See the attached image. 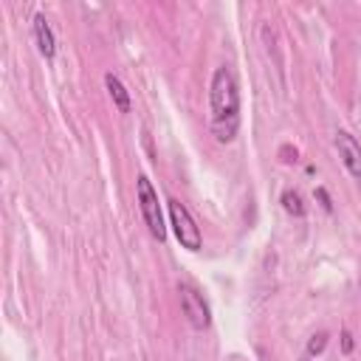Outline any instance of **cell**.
<instances>
[{
    "label": "cell",
    "instance_id": "30bf717a",
    "mask_svg": "<svg viewBox=\"0 0 361 361\" xmlns=\"http://www.w3.org/2000/svg\"><path fill=\"white\" fill-rule=\"evenodd\" d=\"M316 197H319V203H322V209L324 212H333V200H330V195H327V189L324 186H316V192H313Z\"/></svg>",
    "mask_w": 361,
    "mask_h": 361
},
{
    "label": "cell",
    "instance_id": "52a82bcc",
    "mask_svg": "<svg viewBox=\"0 0 361 361\" xmlns=\"http://www.w3.org/2000/svg\"><path fill=\"white\" fill-rule=\"evenodd\" d=\"M104 87H107V93H110L116 110H118V113H130V104H133V102H130V93H127L124 82H121L116 73H104Z\"/></svg>",
    "mask_w": 361,
    "mask_h": 361
},
{
    "label": "cell",
    "instance_id": "8fae6325",
    "mask_svg": "<svg viewBox=\"0 0 361 361\" xmlns=\"http://www.w3.org/2000/svg\"><path fill=\"white\" fill-rule=\"evenodd\" d=\"M341 347H344V353H350V350H353V336H350L347 330L341 333Z\"/></svg>",
    "mask_w": 361,
    "mask_h": 361
},
{
    "label": "cell",
    "instance_id": "6da1fadb",
    "mask_svg": "<svg viewBox=\"0 0 361 361\" xmlns=\"http://www.w3.org/2000/svg\"><path fill=\"white\" fill-rule=\"evenodd\" d=\"M209 127L220 144H231L240 130V85L228 65L214 68L209 82Z\"/></svg>",
    "mask_w": 361,
    "mask_h": 361
},
{
    "label": "cell",
    "instance_id": "9c48e42d",
    "mask_svg": "<svg viewBox=\"0 0 361 361\" xmlns=\"http://www.w3.org/2000/svg\"><path fill=\"white\" fill-rule=\"evenodd\" d=\"M324 347H327V333L322 330V333L310 336V341H307V355H319Z\"/></svg>",
    "mask_w": 361,
    "mask_h": 361
},
{
    "label": "cell",
    "instance_id": "277c9868",
    "mask_svg": "<svg viewBox=\"0 0 361 361\" xmlns=\"http://www.w3.org/2000/svg\"><path fill=\"white\" fill-rule=\"evenodd\" d=\"M178 293H180V310L186 316V322L195 327V330H206L212 324V310L206 305V299L192 288V285H178Z\"/></svg>",
    "mask_w": 361,
    "mask_h": 361
},
{
    "label": "cell",
    "instance_id": "7a4b0ae2",
    "mask_svg": "<svg viewBox=\"0 0 361 361\" xmlns=\"http://www.w3.org/2000/svg\"><path fill=\"white\" fill-rule=\"evenodd\" d=\"M135 200H138V209H141V217H144V226L149 228V234L164 243L166 240V223H164V209H161V200H158V192L152 186V180L147 175H138L135 178Z\"/></svg>",
    "mask_w": 361,
    "mask_h": 361
},
{
    "label": "cell",
    "instance_id": "5b68a950",
    "mask_svg": "<svg viewBox=\"0 0 361 361\" xmlns=\"http://www.w3.org/2000/svg\"><path fill=\"white\" fill-rule=\"evenodd\" d=\"M336 149H338L347 172L361 180V144L355 141V135H350L347 130H338L336 133Z\"/></svg>",
    "mask_w": 361,
    "mask_h": 361
},
{
    "label": "cell",
    "instance_id": "3957f363",
    "mask_svg": "<svg viewBox=\"0 0 361 361\" xmlns=\"http://www.w3.org/2000/svg\"><path fill=\"white\" fill-rule=\"evenodd\" d=\"M166 212H169V226H172V231H175L180 248H186V251H200V248H203V231H200V226L195 223L192 212H189L180 200H175V197L166 200Z\"/></svg>",
    "mask_w": 361,
    "mask_h": 361
},
{
    "label": "cell",
    "instance_id": "ba28073f",
    "mask_svg": "<svg viewBox=\"0 0 361 361\" xmlns=\"http://www.w3.org/2000/svg\"><path fill=\"white\" fill-rule=\"evenodd\" d=\"M282 209H285L288 214H293V217H302V214H305V200H302V195H299L296 189H285V192H282Z\"/></svg>",
    "mask_w": 361,
    "mask_h": 361
},
{
    "label": "cell",
    "instance_id": "8992f818",
    "mask_svg": "<svg viewBox=\"0 0 361 361\" xmlns=\"http://www.w3.org/2000/svg\"><path fill=\"white\" fill-rule=\"evenodd\" d=\"M34 42H37V51L45 56V59H54L56 54V37H54V28L51 23L45 20V14H34Z\"/></svg>",
    "mask_w": 361,
    "mask_h": 361
},
{
    "label": "cell",
    "instance_id": "7c38bea8",
    "mask_svg": "<svg viewBox=\"0 0 361 361\" xmlns=\"http://www.w3.org/2000/svg\"><path fill=\"white\" fill-rule=\"evenodd\" d=\"M302 361H313V358H310V355H307V358H302Z\"/></svg>",
    "mask_w": 361,
    "mask_h": 361
}]
</instances>
